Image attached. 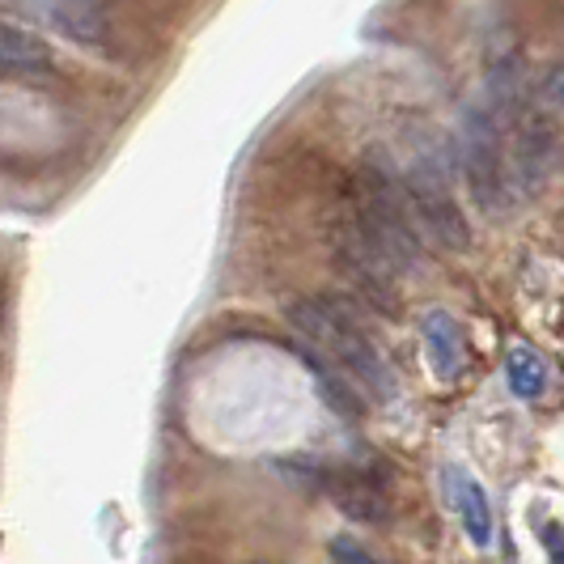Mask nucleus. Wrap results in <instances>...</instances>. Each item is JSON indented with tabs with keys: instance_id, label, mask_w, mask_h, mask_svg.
<instances>
[{
	"instance_id": "5",
	"label": "nucleus",
	"mask_w": 564,
	"mask_h": 564,
	"mask_svg": "<svg viewBox=\"0 0 564 564\" xmlns=\"http://www.w3.org/2000/svg\"><path fill=\"white\" fill-rule=\"evenodd\" d=\"M336 263L344 268V276L361 289V297H366L373 311L382 314H395L399 306V289H395V276L399 268L387 259V254L378 251V242L369 238L361 221L352 217V213H344L336 226Z\"/></svg>"
},
{
	"instance_id": "11",
	"label": "nucleus",
	"mask_w": 564,
	"mask_h": 564,
	"mask_svg": "<svg viewBox=\"0 0 564 564\" xmlns=\"http://www.w3.org/2000/svg\"><path fill=\"white\" fill-rule=\"evenodd\" d=\"M506 378H509V391H513V395L527 399V403H535V399H543V391H547V361L539 357L535 348L518 344V348H509L506 352Z\"/></svg>"
},
{
	"instance_id": "13",
	"label": "nucleus",
	"mask_w": 564,
	"mask_h": 564,
	"mask_svg": "<svg viewBox=\"0 0 564 564\" xmlns=\"http://www.w3.org/2000/svg\"><path fill=\"white\" fill-rule=\"evenodd\" d=\"M543 543H547L552 564H564V527H543Z\"/></svg>"
},
{
	"instance_id": "6",
	"label": "nucleus",
	"mask_w": 564,
	"mask_h": 564,
	"mask_svg": "<svg viewBox=\"0 0 564 564\" xmlns=\"http://www.w3.org/2000/svg\"><path fill=\"white\" fill-rule=\"evenodd\" d=\"M4 9H22L82 47H102L111 39V0H4Z\"/></svg>"
},
{
	"instance_id": "1",
	"label": "nucleus",
	"mask_w": 564,
	"mask_h": 564,
	"mask_svg": "<svg viewBox=\"0 0 564 564\" xmlns=\"http://www.w3.org/2000/svg\"><path fill=\"white\" fill-rule=\"evenodd\" d=\"M289 323L314 352H323L339 373H348L369 399H378V403L395 399V369L387 361V352L378 348V339L369 336L361 314L344 297H297L289 306Z\"/></svg>"
},
{
	"instance_id": "3",
	"label": "nucleus",
	"mask_w": 564,
	"mask_h": 564,
	"mask_svg": "<svg viewBox=\"0 0 564 564\" xmlns=\"http://www.w3.org/2000/svg\"><path fill=\"white\" fill-rule=\"evenodd\" d=\"M458 162H463V178L467 192L476 199L484 217L501 221L513 208V178L506 166V128L501 115L488 107H467L463 123H458Z\"/></svg>"
},
{
	"instance_id": "9",
	"label": "nucleus",
	"mask_w": 564,
	"mask_h": 564,
	"mask_svg": "<svg viewBox=\"0 0 564 564\" xmlns=\"http://www.w3.org/2000/svg\"><path fill=\"white\" fill-rule=\"evenodd\" d=\"M0 64H4L9 82H30V77H52L56 73L52 47L30 26H18L13 18H4V26H0Z\"/></svg>"
},
{
	"instance_id": "12",
	"label": "nucleus",
	"mask_w": 564,
	"mask_h": 564,
	"mask_svg": "<svg viewBox=\"0 0 564 564\" xmlns=\"http://www.w3.org/2000/svg\"><path fill=\"white\" fill-rule=\"evenodd\" d=\"M327 556H332V564H387V561H378L366 543H361V539H352V535L332 539V543H327Z\"/></svg>"
},
{
	"instance_id": "2",
	"label": "nucleus",
	"mask_w": 564,
	"mask_h": 564,
	"mask_svg": "<svg viewBox=\"0 0 564 564\" xmlns=\"http://www.w3.org/2000/svg\"><path fill=\"white\" fill-rule=\"evenodd\" d=\"M348 213L361 221V229L378 242V251L387 254L399 272H416L421 268V221H416V208L408 199L403 174L391 162L373 158V162L361 166V174L352 178Z\"/></svg>"
},
{
	"instance_id": "4",
	"label": "nucleus",
	"mask_w": 564,
	"mask_h": 564,
	"mask_svg": "<svg viewBox=\"0 0 564 564\" xmlns=\"http://www.w3.org/2000/svg\"><path fill=\"white\" fill-rule=\"evenodd\" d=\"M403 187H408V199L416 208V221L437 238V247H446L454 254L471 247V226H467V217L451 192V174L433 153H424L403 170Z\"/></svg>"
},
{
	"instance_id": "7",
	"label": "nucleus",
	"mask_w": 564,
	"mask_h": 564,
	"mask_svg": "<svg viewBox=\"0 0 564 564\" xmlns=\"http://www.w3.org/2000/svg\"><path fill=\"white\" fill-rule=\"evenodd\" d=\"M323 476V492L332 497V506L344 513V518H352V522H369V527H382V522H391V501H387V492H382V484L369 480L366 471H352V467H327V471H318Z\"/></svg>"
},
{
	"instance_id": "10",
	"label": "nucleus",
	"mask_w": 564,
	"mask_h": 564,
	"mask_svg": "<svg viewBox=\"0 0 564 564\" xmlns=\"http://www.w3.org/2000/svg\"><path fill=\"white\" fill-rule=\"evenodd\" d=\"M446 484H451V501H454V509H458V518H463L467 539H471L476 547H488V539H492V509H488L484 488L471 480L467 471H458V467L446 471Z\"/></svg>"
},
{
	"instance_id": "8",
	"label": "nucleus",
	"mask_w": 564,
	"mask_h": 564,
	"mask_svg": "<svg viewBox=\"0 0 564 564\" xmlns=\"http://www.w3.org/2000/svg\"><path fill=\"white\" fill-rule=\"evenodd\" d=\"M421 339H424V352H429L433 378H437V382H458L467 361H471L463 323H458L451 311H429L421 318Z\"/></svg>"
}]
</instances>
